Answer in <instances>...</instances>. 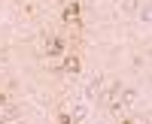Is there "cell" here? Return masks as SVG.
<instances>
[{
    "label": "cell",
    "instance_id": "6da1fadb",
    "mask_svg": "<svg viewBox=\"0 0 152 124\" xmlns=\"http://www.w3.org/2000/svg\"><path fill=\"white\" fill-rule=\"evenodd\" d=\"M79 70H82V61L76 55H67L64 61H61V73H67V76H76Z\"/></svg>",
    "mask_w": 152,
    "mask_h": 124
},
{
    "label": "cell",
    "instance_id": "7a4b0ae2",
    "mask_svg": "<svg viewBox=\"0 0 152 124\" xmlns=\"http://www.w3.org/2000/svg\"><path fill=\"white\" fill-rule=\"evenodd\" d=\"M100 82H104V79H100L97 73H94V76L85 82V97H97V91H100Z\"/></svg>",
    "mask_w": 152,
    "mask_h": 124
},
{
    "label": "cell",
    "instance_id": "3957f363",
    "mask_svg": "<svg viewBox=\"0 0 152 124\" xmlns=\"http://www.w3.org/2000/svg\"><path fill=\"white\" fill-rule=\"evenodd\" d=\"M46 55H61V52H64V40H58V36H55V40H46Z\"/></svg>",
    "mask_w": 152,
    "mask_h": 124
},
{
    "label": "cell",
    "instance_id": "277c9868",
    "mask_svg": "<svg viewBox=\"0 0 152 124\" xmlns=\"http://www.w3.org/2000/svg\"><path fill=\"white\" fill-rule=\"evenodd\" d=\"M79 18V3H67L64 6V21H76Z\"/></svg>",
    "mask_w": 152,
    "mask_h": 124
},
{
    "label": "cell",
    "instance_id": "5b68a950",
    "mask_svg": "<svg viewBox=\"0 0 152 124\" xmlns=\"http://www.w3.org/2000/svg\"><path fill=\"white\" fill-rule=\"evenodd\" d=\"M140 21H143V24L152 21V6H149V3H143V9H140Z\"/></svg>",
    "mask_w": 152,
    "mask_h": 124
},
{
    "label": "cell",
    "instance_id": "8992f818",
    "mask_svg": "<svg viewBox=\"0 0 152 124\" xmlns=\"http://www.w3.org/2000/svg\"><path fill=\"white\" fill-rule=\"evenodd\" d=\"M85 115H88V109H85V106H76V112H73V118H76V121L82 124V121H85Z\"/></svg>",
    "mask_w": 152,
    "mask_h": 124
},
{
    "label": "cell",
    "instance_id": "52a82bcc",
    "mask_svg": "<svg viewBox=\"0 0 152 124\" xmlns=\"http://www.w3.org/2000/svg\"><path fill=\"white\" fill-rule=\"evenodd\" d=\"M122 6H125V9H134V6H137V0H125Z\"/></svg>",
    "mask_w": 152,
    "mask_h": 124
},
{
    "label": "cell",
    "instance_id": "ba28073f",
    "mask_svg": "<svg viewBox=\"0 0 152 124\" xmlns=\"http://www.w3.org/2000/svg\"><path fill=\"white\" fill-rule=\"evenodd\" d=\"M3 103H6V97H3V94H0V106H3Z\"/></svg>",
    "mask_w": 152,
    "mask_h": 124
},
{
    "label": "cell",
    "instance_id": "9c48e42d",
    "mask_svg": "<svg viewBox=\"0 0 152 124\" xmlns=\"http://www.w3.org/2000/svg\"><path fill=\"white\" fill-rule=\"evenodd\" d=\"M0 124H6V121H0Z\"/></svg>",
    "mask_w": 152,
    "mask_h": 124
},
{
    "label": "cell",
    "instance_id": "30bf717a",
    "mask_svg": "<svg viewBox=\"0 0 152 124\" xmlns=\"http://www.w3.org/2000/svg\"><path fill=\"white\" fill-rule=\"evenodd\" d=\"M82 124H85V121H82Z\"/></svg>",
    "mask_w": 152,
    "mask_h": 124
}]
</instances>
